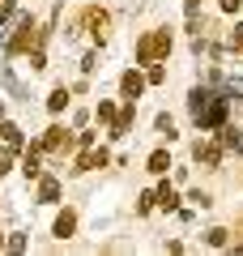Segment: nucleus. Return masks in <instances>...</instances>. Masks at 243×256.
<instances>
[{
  "label": "nucleus",
  "mask_w": 243,
  "mask_h": 256,
  "mask_svg": "<svg viewBox=\"0 0 243 256\" xmlns=\"http://www.w3.org/2000/svg\"><path fill=\"white\" fill-rule=\"evenodd\" d=\"M188 107H192V120H196L200 128H222V124H226V111H230V102H226L222 94H214V90H192Z\"/></svg>",
  "instance_id": "obj_1"
},
{
  "label": "nucleus",
  "mask_w": 243,
  "mask_h": 256,
  "mask_svg": "<svg viewBox=\"0 0 243 256\" xmlns=\"http://www.w3.org/2000/svg\"><path fill=\"white\" fill-rule=\"evenodd\" d=\"M166 52H171V34H166V30H154L150 38H141V47H136V60H141V64H154L158 56H166Z\"/></svg>",
  "instance_id": "obj_2"
},
{
  "label": "nucleus",
  "mask_w": 243,
  "mask_h": 256,
  "mask_svg": "<svg viewBox=\"0 0 243 256\" xmlns=\"http://www.w3.org/2000/svg\"><path fill=\"white\" fill-rule=\"evenodd\" d=\"M68 146H72V141H68V132H64V128H47V137L38 141V150H47V154H64Z\"/></svg>",
  "instance_id": "obj_3"
},
{
  "label": "nucleus",
  "mask_w": 243,
  "mask_h": 256,
  "mask_svg": "<svg viewBox=\"0 0 243 256\" xmlns=\"http://www.w3.org/2000/svg\"><path fill=\"white\" fill-rule=\"evenodd\" d=\"M98 166H107V150H94V146H86V154L77 158V171H98Z\"/></svg>",
  "instance_id": "obj_4"
},
{
  "label": "nucleus",
  "mask_w": 243,
  "mask_h": 256,
  "mask_svg": "<svg viewBox=\"0 0 243 256\" xmlns=\"http://www.w3.org/2000/svg\"><path fill=\"white\" fill-rule=\"evenodd\" d=\"M86 30H90L94 38H102L107 34V13L102 9H86Z\"/></svg>",
  "instance_id": "obj_5"
},
{
  "label": "nucleus",
  "mask_w": 243,
  "mask_h": 256,
  "mask_svg": "<svg viewBox=\"0 0 243 256\" xmlns=\"http://www.w3.org/2000/svg\"><path fill=\"white\" fill-rule=\"evenodd\" d=\"M192 158H196V162H205V166H218V162H222V146H200V141H196Z\"/></svg>",
  "instance_id": "obj_6"
},
{
  "label": "nucleus",
  "mask_w": 243,
  "mask_h": 256,
  "mask_svg": "<svg viewBox=\"0 0 243 256\" xmlns=\"http://www.w3.org/2000/svg\"><path fill=\"white\" fill-rule=\"evenodd\" d=\"M145 82H150V77H141V73H124V82H120V90H124V98H136V94L145 90Z\"/></svg>",
  "instance_id": "obj_7"
},
{
  "label": "nucleus",
  "mask_w": 243,
  "mask_h": 256,
  "mask_svg": "<svg viewBox=\"0 0 243 256\" xmlns=\"http://www.w3.org/2000/svg\"><path fill=\"white\" fill-rule=\"evenodd\" d=\"M72 230H77V214H72V210H64L60 218H56V239H68Z\"/></svg>",
  "instance_id": "obj_8"
},
{
  "label": "nucleus",
  "mask_w": 243,
  "mask_h": 256,
  "mask_svg": "<svg viewBox=\"0 0 243 256\" xmlns=\"http://www.w3.org/2000/svg\"><path fill=\"white\" fill-rule=\"evenodd\" d=\"M38 201H47V205L60 201V184H56L52 175H43V180H38Z\"/></svg>",
  "instance_id": "obj_9"
},
{
  "label": "nucleus",
  "mask_w": 243,
  "mask_h": 256,
  "mask_svg": "<svg viewBox=\"0 0 243 256\" xmlns=\"http://www.w3.org/2000/svg\"><path fill=\"white\" fill-rule=\"evenodd\" d=\"M128 128H132V98H128V107L116 116V124H111V137H124Z\"/></svg>",
  "instance_id": "obj_10"
},
{
  "label": "nucleus",
  "mask_w": 243,
  "mask_h": 256,
  "mask_svg": "<svg viewBox=\"0 0 243 256\" xmlns=\"http://www.w3.org/2000/svg\"><path fill=\"white\" fill-rule=\"evenodd\" d=\"M222 150H239L243 154V128H222Z\"/></svg>",
  "instance_id": "obj_11"
},
{
  "label": "nucleus",
  "mask_w": 243,
  "mask_h": 256,
  "mask_svg": "<svg viewBox=\"0 0 243 256\" xmlns=\"http://www.w3.org/2000/svg\"><path fill=\"white\" fill-rule=\"evenodd\" d=\"M22 171H26V180H38V175H43V166H38V150H30V154L22 158Z\"/></svg>",
  "instance_id": "obj_12"
},
{
  "label": "nucleus",
  "mask_w": 243,
  "mask_h": 256,
  "mask_svg": "<svg viewBox=\"0 0 243 256\" xmlns=\"http://www.w3.org/2000/svg\"><path fill=\"white\" fill-rule=\"evenodd\" d=\"M166 166H171L166 150H154V154H150V171H154V175H166Z\"/></svg>",
  "instance_id": "obj_13"
},
{
  "label": "nucleus",
  "mask_w": 243,
  "mask_h": 256,
  "mask_svg": "<svg viewBox=\"0 0 243 256\" xmlns=\"http://www.w3.org/2000/svg\"><path fill=\"white\" fill-rule=\"evenodd\" d=\"M158 205H162V210H175V205H180V196H175L171 184H162V188H158Z\"/></svg>",
  "instance_id": "obj_14"
},
{
  "label": "nucleus",
  "mask_w": 243,
  "mask_h": 256,
  "mask_svg": "<svg viewBox=\"0 0 243 256\" xmlns=\"http://www.w3.org/2000/svg\"><path fill=\"white\" fill-rule=\"evenodd\" d=\"M47 107H52V111H64V107H68V90H64V86H60V90H52Z\"/></svg>",
  "instance_id": "obj_15"
},
{
  "label": "nucleus",
  "mask_w": 243,
  "mask_h": 256,
  "mask_svg": "<svg viewBox=\"0 0 243 256\" xmlns=\"http://www.w3.org/2000/svg\"><path fill=\"white\" fill-rule=\"evenodd\" d=\"M0 132H4L9 146H22V128H18V124H0Z\"/></svg>",
  "instance_id": "obj_16"
},
{
  "label": "nucleus",
  "mask_w": 243,
  "mask_h": 256,
  "mask_svg": "<svg viewBox=\"0 0 243 256\" xmlns=\"http://www.w3.org/2000/svg\"><path fill=\"white\" fill-rule=\"evenodd\" d=\"M154 205H158V192H141V205H136V210H141V214H150Z\"/></svg>",
  "instance_id": "obj_17"
},
{
  "label": "nucleus",
  "mask_w": 243,
  "mask_h": 256,
  "mask_svg": "<svg viewBox=\"0 0 243 256\" xmlns=\"http://www.w3.org/2000/svg\"><path fill=\"white\" fill-rule=\"evenodd\" d=\"M98 120H107V124H116V107H111V102H98Z\"/></svg>",
  "instance_id": "obj_18"
},
{
  "label": "nucleus",
  "mask_w": 243,
  "mask_h": 256,
  "mask_svg": "<svg viewBox=\"0 0 243 256\" xmlns=\"http://www.w3.org/2000/svg\"><path fill=\"white\" fill-rule=\"evenodd\" d=\"M209 244H214V248H226V230L214 226V230H209Z\"/></svg>",
  "instance_id": "obj_19"
},
{
  "label": "nucleus",
  "mask_w": 243,
  "mask_h": 256,
  "mask_svg": "<svg viewBox=\"0 0 243 256\" xmlns=\"http://www.w3.org/2000/svg\"><path fill=\"white\" fill-rule=\"evenodd\" d=\"M158 132H166V137H175V124H171V116H158Z\"/></svg>",
  "instance_id": "obj_20"
},
{
  "label": "nucleus",
  "mask_w": 243,
  "mask_h": 256,
  "mask_svg": "<svg viewBox=\"0 0 243 256\" xmlns=\"http://www.w3.org/2000/svg\"><path fill=\"white\" fill-rule=\"evenodd\" d=\"M9 166H13V150H0V175L9 171Z\"/></svg>",
  "instance_id": "obj_21"
},
{
  "label": "nucleus",
  "mask_w": 243,
  "mask_h": 256,
  "mask_svg": "<svg viewBox=\"0 0 243 256\" xmlns=\"http://www.w3.org/2000/svg\"><path fill=\"white\" fill-rule=\"evenodd\" d=\"M230 47H243V26H234V34H230Z\"/></svg>",
  "instance_id": "obj_22"
},
{
  "label": "nucleus",
  "mask_w": 243,
  "mask_h": 256,
  "mask_svg": "<svg viewBox=\"0 0 243 256\" xmlns=\"http://www.w3.org/2000/svg\"><path fill=\"white\" fill-rule=\"evenodd\" d=\"M9 13H13V0H0V22L9 18Z\"/></svg>",
  "instance_id": "obj_23"
},
{
  "label": "nucleus",
  "mask_w": 243,
  "mask_h": 256,
  "mask_svg": "<svg viewBox=\"0 0 243 256\" xmlns=\"http://www.w3.org/2000/svg\"><path fill=\"white\" fill-rule=\"evenodd\" d=\"M239 4H243V0H222V9H226V13H239Z\"/></svg>",
  "instance_id": "obj_24"
},
{
  "label": "nucleus",
  "mask_w": 243,
  "mask_h": 256,
  "mask_svg": "<svg viewBox=\"0 0 243 256\" xmlns=\"http://www.w3.org/2000/svg\"><path fill=\"white\" fill-rule=\"evenodd\" d=\"M0 248H4V239H0Z\"/></svg>",
  "instance_id": "obj_25"
}]
</instances>
